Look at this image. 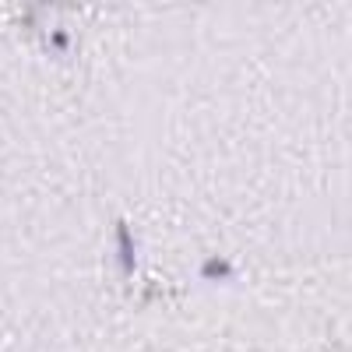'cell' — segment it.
<instances>
[{"label":"cell","instance_id":"6da1fadb","mask_svg":"<svg viewBox=\"0 0 352 352\" xmlns=\"http://www.w3.org/2000/svg\"><path fill=\"white\" fill-rule=\"evenodd\" d=\"M116 243H120V272L124 275H131L134 272V240H131V229H127V222H120L116 226Z\"/></svg>","mask_w":352,"mask_h":352},{"label":"cell","instance_id":"7a4b0ae2","mask_svg":"<svg viewBox=\"0 0 352 352\" xmlns=\"http://www.w3.org/2000/svg\"><path fill=\"white\" fill-rule=\"evenodd\" d=\"M204 275H232V268L226 261H204V268H201Z\"/></svg>","mask_w":352,"mask_h":352}]
</instances>
